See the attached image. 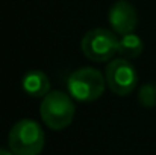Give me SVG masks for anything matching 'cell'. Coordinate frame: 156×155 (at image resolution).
Listing matches in <instances>:
<instances>
[{"instance_id": "cell-1", "label": "cell", "mask_w": 156, "mask_h": 155, "mask_svg": "<svg viewBox=\"0 0 156 155\" xmlns=\"http://www.w3.org/2000/svg\"><path fill=\"white\" fill-rule=\"evenodd\" d=\"M8 143L14 155H40L44 149L46 137L38 122L21 119L11 128Z\"/></svg>"}, {"instance_id": "cell-2", "label": "cell", "mask_w": 156, "mask_h": 155, "mask_svg": "<svg viewBox=\"0 0 156 155\" xmlns=\"http://www.w3.org/2000/svg\"><path fill=\"white\" fill-rule=\"evenodd\" d=\"M40 113L43 122L50 129L61 131L71 125L76 114V108L71 96H68L64 91L53 90L47 96L43 98Z\"/></svg>"}, {"instance_id": "cell-3", "label": "cell", "mask_w": 156, "mask_h": 155, "mask_svg": "<svg viewBox=\"0 0 156 155\" xmlns=\"http://www.w3.org/2000/svg\"><path fill=\"white\" fill-rule=\"evenodd\" d=\"M67 87L73 99L79 102H94L103 94L106 79L97 68L83 67L70 75Z\"/></svg>"}, {"instance_id": "cell-4", "label": "cell", "mask_w": 156, "mask_h": 155, "mask_svg": "<svg viewBox=\"0 0 156 155\" xmlns=\"http://www.w3.org/2000/svg\"><path fill=\"white\" fill-rule=\"evenodd\" d=\"M118 40L120 38H117L115 32L103 28H96L83 35L80 47L88 59L94 62H105L118 53Z\"/></svg>"}, {"instance_id": "cell-5", "label": "cell", "mask_w": 156, "mask_h": 155, "mask_svg": "<svg viewBox=\"0 0 156 155\" xmlns=\"http://www.w3.org/2000/svg\"><path fill=\"white\" fill-rule=\"evenodd\" d=\"M105 79L109 90L117 96L130 94L138 84L136 68L124 58H115L106 65Z\"/></svg>"}, {"instance_id": "cell-6", "label": "cell", "mask_w": 156, "mask_h": 155, "mask_svg": "<svg viewBox=\"0 0 156 155\" xmlns=\"http://www.w3.org/2000/svg\"><path fill=\"white\" fill-rule=\"evenodd\" d=\"M108 20L112 31L123 37L127 34H133L138 24V14L135 6L130 2L117 0L109 9Z\"/></svg>"}, {"instance_id": "cell-7", "label": "cell", "mask_w": 156, "mask_h": 155, "mask_svg": "<svg viewBox=\"0 0 156 155\" xmlns=\"http://www.w3.org/2000/svg\"><path fill=\"white\" fill-rule=\"evenodd\" d=\"M21 87L30 98H44L50 93V81L41 70H30L24 75Z\"/></svg>"}, {"instance_id": "cell-8", "label": "cell", "mask_w": 156, "mask_h": 155, "mask_svg": "<svg viewBox=\"0 0 156 155\" xmlns=\"http://www.w3.org/2000/svg\"><path fill=\"white\" fill-rule=\"evenodd\" d=\"M144 50V43L136 34L123 35L118 40V55L124 59H135Z\"/></svg>"}, {"instance_id": "cell-9", "label": "cell", "mask_w": 156, "mask_h": 155, "mask_svg": "<svg viewBox=\"0 0 156 155\" xmlns=\"http://www.w3.org/2000/svg\"><path fill=\"white\" fill-rule=\"evenodd\" d=\"M138 101L143 106L146 108H152L156 105V88L152 84H144L140 88L138 93Z\"/></svg>"}, {"instance_id": "cell-10", "label": "cell", "mask_w": 156, "mask_h": 155, "mask_svg": "<svg viewBox=\"0 0 156 155\" xmlns=\"http://www.w3.org/2000/svg\"><path fill=\"white\" fill-rule=\"evenodd\" d=\"M0 155H14L11 151H6V149H2L0 148Z\"/></svg>"}]
</instances>
